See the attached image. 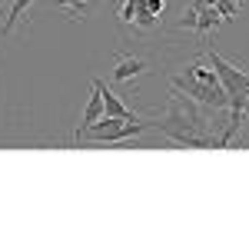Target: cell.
Here are the masks:
<instances>
[{
  "instance_id": "277c9868",
  "label": "cell",
  "mask_w": 249,
  "mask_h": 249,
  "mask_svg": "<svg viewBox=\"0 0 249 249\" xmlns=\"http://www.w3.org/2000/svg\"><path fill=\"white\" fill-rule=\"evenodd\" d=\"M146 73H150V60L146 57H140V53H116L110 80L116 87H133V80L146 77Z\"/></svg>"
},
{
  "instance_id": "6da1fadb",
  "label": "cell",
  "mask_w": 249,
  "mask_h": 249,
  "mask_svg": "<svg viewBox=\"0 0 249 249\" xmlns=\"http://www.w3.org/2000/svg\"><path fill=\"white\" fill-rule=\"evenodd\" d=\"M153 130V123H143L136 116H100L96 123H90L87 130L77 133L80 146H90V143H126L133 136Z\"/></svg>"
},
{
  "instance_id": "9c48e42d",
  "label": "cell",
  "mask_w": 249,
  "mask_h": 249,
  "mask_svg": "<svg viewBox=\"0 0 249 249\" xmlns=\"http://www.w3.org/2000/svg\"><path fill=\"white\" fill-rule=\"evenodd\" d=\"M53 7L67 10V14H70V20H83L87 14H93L90 0H53Z\"/></svg>"
},
{
  "instance_id": "8fae6325",
  "label": "cell",
  "mask_w": 249,
  "mask_h": 249,
  "mask_svg": "<svg viewBox=\"0 0 249 249\" xmlns=\"http://www.w3.org/2000/svg\"><path fill=\"white\" fill-rule=\"evenodd\" d=\"M146 3V10L156 14V17H163V10H166V0H143Z\"/></svg>"
},
{
  "instance_id": "30bf717a",
  "label": "cell",
  "mask_w": 249,
  "mask_h": 249,
  "mask_svg": "<svg viewBox=\"0 0 249 249\" xmlns=\"http://www.w3.org/2000/svg\"><path fill=\"white\" fill-rule=\"evenodd\" d=\"M213 7H216V14L226 23V20H236V14L243 10V0H213Z\"/></svg>"
},
{
  "instance_id": "3957f363",
  "label": "cell",
  "mask_w": 249,
  "mask_h": 249,
  "mask_svg": "<svg viewBox=\"0 0 249 249\" xmlns=\"http://www.w3.org/2000/svg\"><path fill=\"white\" fill-rule=\"evenodd\" d=\"M116 17H120L123 34H133V37L153 34V30H160V23H163V17L150 14L143 0H120V14Z\"/></svg>"
},
{
  "instance_id": "7a4b0ae2",
  "label": "cell",
  "mask_w": 249,
  "mask_h": 249,
  "mask_svg": "<svg viewBox=\"0 0 249 249\" xmlns=\"http://www.w3.org/2000/svg\"><path fill=\"white\" fill-rule=\"evenodd\" d=\"M203 53H206V60L213 63V70L219 73V83H223V90L230 96V110L232 113H249V70L236 67L230 60H223L216 50H210V47H203Z\"/></svg>"
},
{
  "instance_id": "52a82bcc",
  "label": "cell",
  "mask_w": 249,
  "mask_h": 249,
  "mask_svg": "<svg viewBox=\"0 0 249 249\" xmlns=\"http://www.w3.org/2000/svg\"><path fill=\"white\" fill-rule=\"evenodd\" d=\"M93 90L103 96V110H107V116H133V110H130V107H126L103 80H93Z\"/></svg>"
},
{
  "instance_id": "ba28073f",
  "label": "cell",
  "mask_w": 249,
  "mask_h": 249,
  "mask_svg": "<svg viewBox=\"0 0 249 249\" xmlns=\"http://www.w3.org/2000/svg\"><path fill=\"white\" fill-rule=\"evenodd\" d=\"M100 116H107V110H103V96L93 90V96H90V103H87V110H83V116H80V126H77V133L80 130H87L90 123H96Z\"/></svg>"
},
{
  "instance_id": "5b68a950",
  "label": "cell",
  "mask_w": 249,
  "mask_h": 249,
  "mask_svg": "<svg viewBox=\"0 0 249 249\" xmlns=\"http://www.w3.org/2000/svg\"><path fill=\"white\" fill-rule=\"evenodd\" d=\"M219 23H223V17H219L216 10H196V7H186L183 17H179V30H193L199 43H206L213 30H219Z\"/></svg>"
},
{
  "instance_id": "8992f818",
  "label": "cell",
  "mask_w": 249,
  "mask_h": 249,
  "mask_svg": "<svg viewBox=\"0 0 249 249\" xmlns=\"http://www.w3.org/2000/svg\"><path fill=\"white\" fill-rule=\"evenodd\" d=\"M40 0H10V10H7V20L0 23V34L7 37V34H14V27L17 23H30V14H34V7H37Z\"/></svg>"
}]
</instances>
